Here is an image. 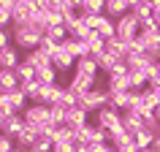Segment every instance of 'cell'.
Masks as SVG:
<instances>
[{
	"mask_svg": "<svg viewBox=\"0 0 160 152\" xmlns=\"http://www.w3.org/2000/svg\"><path fill=\"white\" fill-rule=\"evenodd\" d=\"M90 117H92L90 111H84L82 106H76V109H71V111H68L65 128H71V130L76 133V130H82V128H87V125H90Z\"/></svg>",
	"mask_w": 160,
	"mask_h": 152,
	"instance_id": "obj_6",
	"label": "cell"
},
{
	"mask_svg": "<svg viewBox=\"0 0 160 152\" xmlns=\"http://www.w3.org/2000/svg\"><path fill=\"white\" fill-rule=\"evenodd\" d=\"M43 38H49V41H54V43H62L68 38V30H65V25H52V27H46Z\"/></svg>",
	"mask_w": 160,
	"mask_h": 152,
	"instance_id": "obj_34",
	"label": "cell"
},
{
	"mask_svg": "<svg viewBox=\"0 0 160 152\" xmlns=\"http://www.w3.org/2000/svg\"><path fill=\"white\" fill-rule=\"evenodd\" d=\"M106 0H79V14L82 17H103Z\"/></svg>",
	"mask_w": 160,
	"mask_h": 152,
	"instance_id": "obj_18",
	"label": "cell"
},
{
	"mask_svg": "<svg viewBox=\"0 0 160 152\" xmlns=\"http://www.w3.org/2000/svg\"><path fill=\"white\" fill-rule=\"evenodd\" d=\"M130 14L141 22H149L152 19V0H130Z\"/></svg>",
	"mask_w": 160,
	"mask_h": 152,
	"instance_id": "obj_13",
	"label": "cell"
},
{
	"mask_svg": "<svg viewBox=\"0 0 160 152\" xmlns=\"http://www.w3.org/2000/svg\"><path fill=\"white\" fill-rule=\"evenodd\" d=\"M130 93H133V90H128V93H109V106L117 109L119 114L128 111L130 109Z\"/></svg>",
	"mask_w": 160,
	"mask_h": 152,
	"instance_id": "obj_23",
	"label": "cell"
},
{
	"mask_svg": "<svg viewBox=\"0 0 160 152\" xmlns=\"http://www.w3.org/2000/svg\"><path fill=\"white\" fill-rule=\"evenodd\" d=\"M17 149V144H14V139H8V136L0 133V152H14Z\"/></svg>",
	"mask_w": 160,
	"mask_h": 152,
	"instance_id": "obj_38",
	"label": "cell"
},
{
	"mask_svg": "<svg viewBox=\"0 0 160 152\" xmlns=\"http://www.w3.org/2000/svg\"><path fill=\"white\" fill-rule=\"evenodd\" d=\"M155 119H158V122H160V106H158V111H155Z\"/></svg>",
	"mask_w": 160,
	"mask_h": 152,
	"instance_id": "obj_42",
	"label": "cell"
},
{
	"mask_svg": "<svg viewBox=\"0 0 160 152\" xmlns=\"http://www.w3.org/2000/svg\"><path fill=\"white\" fill-rule=\"evenodd\" d=\"M22 119H25V125H27V128H35V130L41 133V128L52 125L49 106H43V103H30V106L22 111Z\"/></svg>",
	"mask_w": 160,
	"mask_h": 152,
	"instance_id": "obj_2",
	"label": "cell"
},
{
	"mask_svg": "<svg viewBox=\"0 0 160 152\" xmlns=\"http://www.w3.org/2000/svg\"><path fill=\"white\" fill-rule=\"evenodd\" d=\"M103 106H109V90L106 87H92L87 95H82V109L95 114V111H101Z\"/></svg>",
	"mask_w": 160,
	"mask_h": 152,
	"instance_id": "obj_4",
	"label": "cell"
},
{
	"mask_svg": "<svg viewBox=\"0 0 160 152\" xmlns=\"http://www.w3.org/2000/svg\"><path fill=\"white\" fill-rule=\"evenodd\" d=\"M0 125H3V119H0Z\"/></svg>",
	"mask_w": 160,
	"mask_h": 152,
	"instance_id": "obj_48",
	"label": "cell"
},
{
	"mask_svg": "<svg viewBox=\"0 0 160 152\" xmlns=\"http://www.w3.org/2000/svg\"><path fill=\"white\" fill-rule=\"evenodd\" d=\"M38 139H41V136H38V130H35V128H27V125H25V128H22V133L14 139V144H17V149H33Z\"/></svg>",
	"mask_w": 160,
	"mask_h": 152,
	"instance_id": "obj_17",
	"label": "cell"
},
{
	"mask_svg": "<svg viewBox=\"0 0 160 152\" xmlns=\"http://www.w3.org/2000/svg\"><path fill=\"white\" fill-rule=\"evenodd\" d=\"M76 65V60L71 57V54H68L65 49H62V46H60L57 52H54V54H52V68H54V71H71V68Z\"/></svg>",
	"mask_w": 160,
	"mask_h": 152,
	"instance_id": "obj_19",
	"label": "cell"
},
{
	"mask_svg": "<svg viewBox=\"0 0 160 152\" xmlns=\"http://www.w3.org/2000/svg\"><path fill=\"white\" fill-rule=\"evenodd\" d=\"M14 43V38H11V30H0V52L6 49V46H11Z\"/></svg>",
	"mask_w": 160,
	"mask_h": 152,
	"instance_id": "obj_39",
	"label": "cell"
},
{
	"mask_svg": "<svg viewBox=\"0 0 160 152\" xmlns=\"http://www.w3.org/2000/svg\"><path fill=\"white\" fill-rule=\"evenodd\" d=\"M33 149H38V152H52V149H54V144H52V139L41 136V139L35 141V147H33Z\"/></svg>",
	"mask_w": 160,
	"mask_h": 152,
	"instance_id": "obj_37",
	"label": "cell"
},
{
	"mask_svg": "<svg viewBox=\"0 0 160 152\" xmlns=\"http://www.w3.org/2000/svg\"><path fill=\"white\" fill-rule=\"evenodd\" d=\"M19 87V79L14 71H0V93H11Z\"/></svg>",
	"mask_w": 160,
	"mask_h": 152,
	"instance_id": "obj_31",
	"label": "cell"
},
{
	"mask_svg": "<svg viewBox=\"0 0 160 152\" xmlns=\"http://www.w3.org/2000/svg\"><path fill=\"white\" fill-rule=\"evenodd\" d=\"M141 152H155V149H141Z\"/></svg>",
	"mask_w": 160,
	"mask_h": 152,
	"instance_id": "obj_46",
	"label": "cell"
},
{
	"mask_svg": "<svg viewBox=\"0 0 160 152\" xmlns=\"http://www.w3.org/2000/svg\"><path fill=\"white\" fill-rule=\"evenodd\" d=\"M65 30H68V35H71V38H76V41H87V38H90V33H92V30L87 27L84 17H76L73 22H68Z\"/></svg>",
	"mask_w": 160,
	"mask_h": 152,
	"instance_id": "obj_12",
	"label": "cell"
},
{
	"mask_svg": "<svg viewBox=\"0 0 160 152\" xmlns=\"http://www.w3.org/2000/svg\"><path fill=\"white\" fill-rule=\"evenodd\" d=\"M95 82H98V79H87V76L73 73V76H71V82H68V90H71L73 95H79V98H82V95H87L92 87H98Z\"/></svg>",
	"mask_w": 160,
	"mask_h": 152,
	"instance_id": "obj_8",
	"label": "cell"
},
{
	"mask_svg": "<svg viewBox=\"0 0 160 152\" xmlns=\"http://www.w3.org/2000/svg\"><path fill=\"white\" fill-rule=\"evenodd\" d=\"M103 152H117V149H114V147H111V144H109V147H106V149H103Z\"/></svg>",
	"mask_w": 160,
	"mask_h": 152,
	"instance_id": "obj_41",
	"label": "cell"
},
{
	"mask_svg": "<svg viewBox=\"0 0 160 152\" xmlns=\"http://www.w3.org/2000/svg\"><path fill=\"white\" fill-rule=\"evenodd\" d=\"M14 152H27V149H14Z\"/></svg>",
	"mask_w": 160,
	"mask_h": 152,
	"instance_id": "obj_45",
	"label": "cell"
},
{
	"mask_svg": "<svg viewBox=\"0 0 160 152\" xmlns=\"http://www.w3.org/2000/svg\"><path fill=\"white\" fill-rule=\"evenodd\" d=\"M14 25V0H0V27Z\"/></svg>",
	"mask_w": 160,
	"mask_h": 152,
	"instance_id": "obj_28",
	"label": "cell"
},
{
	"mask_svg": "<svg viewBox=\"0 0 160 152\" xmlns=\"http://www.w3.org/2000/svg\"><path fill=\"white\" fill-rule=\"evenodd\" d=\"M155 68H158V73H160V57H158V63H155Z\"/></svg>",
	"mask_w": 160,
	"mask_h": 152,
	"instance_id": "obj_43",
	"label": "cell"
},
{
	"mask_svg": "<svg viewBox=\"0 0 160 152\" xmlns=\"http://www.w3.org/2000/svg\"><path fill=\"white\" fill-rule=\"evenodd\" d=\"M11 38H14V46L22 52H33L38 49V43L43 38V30L33 22H25V25H11Z\"/></svg>",
	"mask_w": 160,
	"mask_h": 152,
	"instance_id": "obj_1",
	"label": "cell"
},
{
	"mask_svg": "<svg viewBox=\"0 0 160 152\" xmlns=\"http://www.w3.org/2000/svg\"><path fill=\"white\" fill-rule=\"evenodd\" d=\"M27 152H38V149H27Z\"/></svg>",
	"mask_w": 160,
	"mask_h": 152,
	"instance_id": "obj_47",
	"label": "cell"
},
{
	"mask_svg": "<svg viewBox=\"0 0 160 152\" xmlns=\"http://www.w3.org/2000/svg\"><path fill=\"white\" fill-rule=\"evenodd\" d=\"M22 128H25V119H22V114H14V117L3 119V125H0V133L8 136V139H17V136L22 133Z\"/></svg>",
	"mask_w": 160,
	"mask_h": 152,
	"instance_id": "obj_14",
	"label": "cell"
},
{
	"mask_svg": "<svg viewBox=\"0 0 160 152\" xmlns=\"http://www.w3.org/2000/svg\"><path fill=\"white\" fill-rule=\"evenodd\" d=\"M130 11V0H106V8H103V14L111 19V22H117V19H122Z\"/></svg>",
	"mask_w": 160,
	"mask_h": 152,
	"instance_id": "obj_10",
	"label": "cell"
},
{
	"mask_svg": "<svg viewBox=\"0 0 160 152\" xmlns=\"http://www.w3.org/2000/svg\"><path fill=\"white\" fill-rule=\"evenodd\" d=\"M14 114H17V111L11 109V103H8V98H6V95L0 93V119H8V117H14Z\"/></svg>",
	"mask_w": 160,
	"mask_h": 152,
	"instance_id": "obj_36",
	"label": "cell"
},
{
	"mask_svg": "<svg viewBox=\"0 0 160 152\" xmlns=\"http://www.w3.org/2000/svg\"><path fill=\"white\" fill-rule=\"evenodd\" d=\"M19 63H22V57H19V52H17L14 43L0 52V71H17Z\"/></svg>",
	"mask_w": 160,
	"mask_h": 152,
	"instance_id": "obj_11",
	"label": "cell"
},
{
	"mask_svg": "<svg viewBox=\"0 0 160 152\" xmlns=\"http://www.w3.org/2000/svg\"><path fill=\"white\" fill-rule=\"evenodd\" d=\"M106 90H109V93H128V90H130V73H114V76H109Z\"/></svg>",
	"mask_w": 160,
	"mask_h": 152,
	"instance_id": "obj_21",
	"label": "cell"
},
{
	"mask_svg": "<svg viewBox=\"0 0 160 152\" xmlns=\"http://www.w3.org/2000/svg\"><path fill=\"white\" fill-rule=\"evenodd\" d=\"M73 73L87 76V79H98V76H101V71H98V63H95L92 57H84V60H76Z\"/></svg>",
	"mask_w": 160,
	"mask_h": 152,
	"instance_id": "obj_16",
	"label": "cell"
},
{
	"mask_svg": "<svg viewBox=\"0 0 160 152\" xmlns=\"http://www.w3.org/2000/svg\"><path fill=\"white\" fill-rule=\"evenodd\" d=\"M92 119H95V128H101L106 133H114L117 128H122V114L117 109H111V106H103L101 111H95Z\"/></svg>",
	"mask_w": 160,
	"mask_h": 152,
	"instance_id": "obj_3",
	"label": "cell"
},
{
	"mask_svg": "<svg viewBox=\"0 0 160 152\" xmlns=\"http://www.w3.org/2000/svg\"><path fill=\"white\" fill-rule=\"evenodd\" d=\"M14 73H17V79H19V87H22V84H27V82H33V79H35V71H33V65H27L25 60H22V63L17 65V71H14Z\"/></svg>",
	"mask_w": 160,
	"mask_h": 152,
	"instance_id": "obj_33",
	"label": "cell"
},
{
	"mask_svg": "<svg viewBox=\"0 0 160 152\" xmlns=\"http://www.w3.org/2000/svg\"><path fill=\"white\" fill-rule=\"evenodd\" d=\"M6 95V98H8V103H11V109L17 111V114H22V111L27 109V106H30V103H27V95L22 93V87H17V90H11V93H3Z\"/></svg>",
	"mask_w": 160,
	"mask_h": 152,
	"instance_id": "obj_22",
	"label": "cell"
},
{
	"mask_svg": "<svg viewBox=\"0 0 160 152\" xmlns=\"http://www.w3.org/2000/svg\"><path fill=\"white\" fill-rule=\"evenodd\" d=\"M25 63L27 65H33V71H38V68H43V65H52V60L43 54V52H38V49H33V52H27V57H25Z\"/></svg>",
	"mask_w": 160,
	"mask_h": 152,
	"instance_id": "obj_30",
	"label": "cell"
},
{
	"mask_svg": "<svg viewBox=\"0 0 160 152\" xmlns=\"http://www.w3.org/2000/svg\"><path fill=\"white\" fill-rule=\"evenodd\" d=\"M114 30H117V38H122L125 43H130V41H136V38H138V19L128 11L122 19H117V22H114Z\"/></svg>",
	"mask_w": 160,
	"mask_h": 152,
	"instance_id": "obj_5",
	"label": "cell"
},
{
	"mask_svg": "<svg viewBox=\"0 0 160 152\" xmlns=\"http://www.w3.org/2000/svg\"><path fill=\"white\" fill-rule=\"evenodd\" d=\"M133 139V144H136V149L141 152V149H152V141H155V133H149V130H138V133H133L130 136Z\"/></svg>",
	"mask_w": 160,
	"mask_h": 152,
	"instance_id": "obj_29",
	"label": "cell"
},
{
	"mask_svg": "<svg viewBox=\"0 0 160 152\" xmlns=\"http://www.w3.org/2000/svg\"><path fill=\"white\" fill-rule=\"evenodd\" d=\"M106 54H109V57H114V60H122V63H125L128 43L122 41V38H117V35H114V38H109V41H106Z\"/></svg>",
	"mask_w": 160,
	"mask_h": 152,
	"instance_id": "obj_20",
	"label": "cell"
},
{
	"mask_svg": "<svg viewBox=\"0 0 160 152\" xmlns=\"http://www.w3.org/2000/svg\"><path fill=\"white\" fill-rule=\"evenodd\" d=\"M60 49V43H54V41H49V38H41V43H38V52H43L46 57L52 60V54Z\"/></svg>",
	"mask_w": 160,
	"mask_h": 152,
	"instance_id": "obj_35",
	"label": "cell"
},
{
	"mask_svg": "<svg viewBox=\"0 0 160 152\" xmlns=\"http://www.w3.org/2000/svg\"><path fill=\"white\" fill-rule=\"evenodd\" d=\"M92 33H98L103 38V41H109V38H114V35H117V30H114V22H111L109 17H103L101 22H98V27H95Z\"/></svg>",
	"mask_w": 160,
	"mask_h": 152,
	"instance_id": "obj_32",
	"label": "cell"
},
{
	"mask_svg": "<svg viewBox=\"0 0 160 152\" xmlns=\"http://www.w3.org/2000/svg\"><path fill=\"white\" fill-rule=\"evenodd\" d=\"M144 128V111H122V130L128 136L138 133Z\"/></svg>",
	"mask_w": 160,
	"mask_h": 152,
	"instance_id": "obj_7",
	"label": "cell"
},
{
	"mask_svg": "<svg viewBox=\"0 0 160 152\" xmlns=\"http://www.w3.org/2000/svg\"><path fill=\"white\" fill-rule=\"evenodd\" d=\"M158 106H160V101H158V95L152 93L149 87L147 90H141V103H138V111H158Z\"/></svg>",
	"mask_w": 160,
	"mask_h": 152,
	"instance_id": "obj_25",
	"label": "cell"
},
{
	"mask_svg": "<svg viewBox=\"0 0 160 152\" xmlns=\"http://www.w3.org/2000/svg\"><path fill=\"white\" fill-rule=\"evenodd\" d=\"M84 46H87V52H90V57H98V54L106 52V41H103L98 33H90V38L84 41Z\"/></svg>",
	"mask_w": 160,
	"mask_h": 152,
	"instance_id": "obj_27",
	"label": "cell"
},
{
	"mask_svg": "<svg viewBox=\"0 0 160 152\" xmlns=\"http://www.w3.org/2000/svg\"><path fill=\"white\" fill-rule=\"evenodd\" d=\"M152 19H155V25L160 27V0H152Z\"/></svg>",
	"mask_w": 160,
	"mask_h": 152,
	"instance_id": "obj_40",
	"label": "cell"
},
{
	"mask_svg": "<svg viewBox=\"0 0 160 152\" xmlns=\"http://www.w3.org/2000/svg\"><path fill=\"white\" fill-rule=\"evenodd\" d=\"M0 30H3V27H0Z\"/></svg>",
	"mask_w": 160,
	"mask_h": 152,
	"instance_id": "obj_49",
	"label": "cell"
},
{
	"mask_svg": "<svg viewBox=\"0 0 160 152\" xmlns=\"http://www.w3.org/2000/svg\"><path fill=\"white\" fill-rule=\"evenodd\" d=\"M35 82L41 87H52V84H57V71L52 65H43V68H38L35 71Z\"/></svg>",
	"mask_w": 160,
	"mask_h": 152,
	"instance_id": "obj_24",
	"label": "cell"
},
{
	"mask_svg": "<svg viewBox=\"0 0 160 152\" xmlns=\"http://www.w3.org/2000/svg\"><path fill=\"white\" fill-rule=\"evenodd\" d=\"M60 46H62V49H65V52H68V54H71L73 60H84V57H90V52H87L84 41H76V38H71V35H68L65 41L60 43Z\"/></svg>",
	"mask_w": 160,
	"mask_h": 152,
	"instance_id": "obj_15",
	"label": "cell"
},
{
	"mask_svg": "<svg viewBox=\"0 0 160 152\" xmlns=\"http://www.w3.org/2000/svg\"><path fill=\"white\" fill-rule=\"evenodd\" d=\"M52 144H68V147H73L76 144V136L71 128H54V133H52Z\"/></svg>",
	"mask_w": 160,
	"mask_h": 152,
	"instance_id": "obj_26",
	"label": "cell"
},
{
	"mask_svg": "<svg viewBox=\"0 0 160 152\" xmlns=\"http://www.w3.org/2000/svg\"><path fill=\"white\" fill-rule=\"evenodd\" d=\"M152 93H155V95H158V101H160V90H152Z\"/></svg>",
	"mask_w": 160,
	"mask_h": 152,
	"instance_id": "obj_44",
	"label": "cell"
},
{
	"mask_svg": "<svg viewBox=\"0 0 160 152\" xmlns=\"http://www.w3.org/2000/svg\"><path fill=\"white\" fill-rule=\"evenodd\" d=\"M33 8H35V0H14V25L30 22Z\"/></svg>",
	"mask_w": 160,
	"mask_h": 152,
	"instance_id": "obj_9",
	"label": "cell"
}]
</instances>
